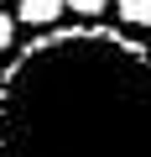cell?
I'll use <instances>...</instances> for the list:
<instances>
[{
	"instance_id": "3957f363",
	"label": "cell",
	"mask_w": 151,
	"mask_h": 157,
	"mask_svg": "<svg viewBox=\"0 0 151 157\" xmlns=\"http://www.w3.org/2000/svg\"><path fill=\"white\" fill-rule=\"evenodd\" d=\"M115 11H120V21L135 26V32L151 26V0H115Z\"/></svg>"
},
{
	"instance_id": "5b68a950",
	"label": "cell",
	"mask_w": 151,
	"mask_h": 157,
	"mask_svg": "<svg viewBox=\"0 0 151 157\" xmlns=\"http://www.w3.org/2000/svg\"><path fill=\"white\" fill-rule=\"evenodd\" d=\"M16 47V16H5V11H0V58H5Z\"/></svg>"
},
{
	"instance_id": "8992f818",
	"label": "cell",
	"mask_w": 151,
	"mask_h": 157,
	"mask_svg": "<svg viewBox=\"0 0 151 157\" xmlns=\"http://www.w3.org/2000/svg\"><path fill=\"white\" fill-rule=\"evenodd\" d=\"M0 6H5V0H0Z\"/></svg>"
},
{
	"instance_id": "6da1fadb",
	"label": "cell",
	"mask_w": 151,
	"mask_h": 157,
	"mask_svg": "<svg viewBox=\"0 0 151 157\" xmlns=\"http://www.w3.org/2000/svg\"><path fill=\"white\" fill-rule=\"evenodd\" d=\"M0 157H151V47L110 26L37 32L0 73Z\"/></svg>"
},
{
	"instance_id": "7a4b0ae2",
	"label": "cell",
	"mask_w": 151,
	"mask_h": 157,
	"mask_svg": "<svg viewBox=\"0 0 151 157\" xmlns=\"http://www.w3.org/2000/svg\"><path fill=\"white\" fill-rule=\"evenodd\" d=\"M68 11V0H16V21L31 32H52V21Z\"/></svg>"
},
{
	"instance_id": "277c9868",
	"label": "cell",
	"mask_w": 151,
	"mask_h": 157,
	"mask_svg": "<svg viewBox=\"0 0 151 157\" xmlns=\"http://www.w3.org/2000/svg\"><path fill=\"white\" fill-rule=\"evenodd\" d=\"M104 6H110V0H68V11H73V16H84V21L104 16Z\"/></svg>"
}]
</instances>
